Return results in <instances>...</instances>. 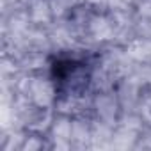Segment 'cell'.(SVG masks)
I'll return each instance as SVG.
<instances>
[{
	"label": "cell",
	"instance_id": "cell-1",
	"mask_svg": "<svg viewBox=\"0 0 151 151\" xmlns=\"http://www.w3.org/2000/svg\"><path fill=\"white\" fill-rule=\"evenodd\" d=\"M53 135H55V139L59 137V139H62V140H69L71 139V123H69V119H66V117H60L59 121H55V124H53Z\"/></svg>",
	"mask_w": 151,
	"mask_h": 151
}]
</instances>
